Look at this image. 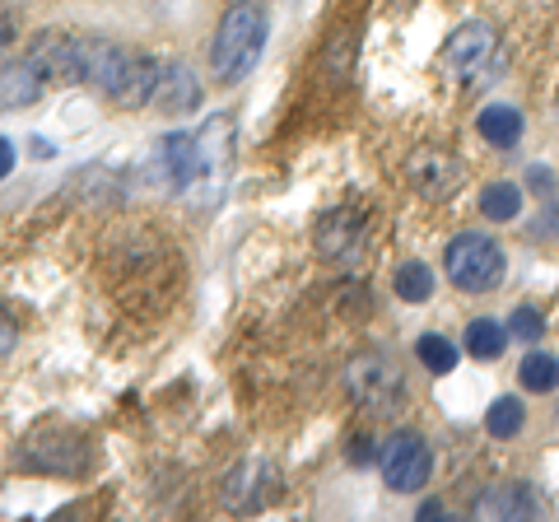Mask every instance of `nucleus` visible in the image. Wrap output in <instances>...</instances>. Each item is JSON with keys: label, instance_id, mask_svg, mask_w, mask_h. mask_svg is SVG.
Segmentation results:
<instances>
[{"label": "nucleus", "instance_id": "obj_20", "mask_svg": "<svg viewBox=\"0 0 559 522\" xmlns=\"http://www.w3.org/2000/svg\"><path fill=\"white\" fill-rule=\"evenodd\" d=\"M415 355H419V364H425L429 373H439V378L457 369V345H452L448 336H419Z\"/></svg>", "mask_w": 559, "mask_h": 522}, {"label": "nucleus", "instance_id": "obj_9", "mask_svg": "<svg viewBox=\"0 0 559 522\" xmlns=\"http://www.w3.org/2000/svg\"><path fill=\"white\" fill-rule=\"evenodd\" d=\"M406 178H411V187L419 191V197L443 201V197H452V191H457L462 164L452 159L448 150H439V145H419L411 159H406Z\"/></svg>", "mask_w": 559, "mask_h": 522}, {"label": "nucleus", "instance_id": "obj_23", "mask_svg": "<svg viewBox=\"0 0 559 522\" xmlns=\"http://www.w3.org/2000/svg\"><path fill=\"white\" fill-rule=\"evenodd\" d=\"M540 332H546V322H540L536 308H518L509 318V336H518V341H536Z\"/></svg>", "mask_w": 559, "mask_h": 522}, {"label": "nucleus", "instance_id": "obj_19", "mask_svg": "<svg viewBox=\"0 0 559 522\" xmlns=\"http://www.w3.org/2000/svg\"><path fill=\"white\" fill-rule=\"evenodd\" d=\"M396 294L406 304H425L429 294H433V271H429V261H401L396 266Z\"/></svg>", "mask_w": 559, "mask_h": 522}, {"label": "nucleus", "instance_id": "obj_10", "mask_svg": "<svg viewBox=\"0 0 559 522\" xmlns=\"http://www.w3.org/2000/svg\"><path fill=\"white\" fill-rule=\"evenodd\" d=\"M489 57H495V33H489V24H476V20L462 24L443 47V66L457 80H471Z\"/></svg>", "mask_w": 559, "mask_h": 522}, {"label": "nucleus", "instance_id": "obj_18", "mask_svg": "<svg viewBox=\"0 0 559 522\" xmlns=\"http://www.w3.org/2000/svg\"><path fill=\"white\" fill-rule=\"evenodd\" d=\"M518 211H522V187L518 182H485V191H480V215L485 220L503 224V220H518Z\"/></svg>", "mask_w": 559, "mask_h": 522}, {"label": "nucleus", "instance_id": "obj_3", "mask_svg": "<svg viewBox=\"0 0 559 522\" xmlns=\"http://www.w3.org/2000/svg\"><path fill=\"white\" fill-rule=\"evenodd\" d=\"M443 271H448V281L457 285L462 294H485V289H495L503 281V271H509V257H503V248L489 234L466 229V234H457V238L448 242Z\"/></svg>", "mask_w": 559, "mask_h": 522}, {"label": "nucleus", "instance_id": "obj_11", "mask_svg": "<svg viewBox=\"0 0 559 522\" xmlns=\"http://www.w3.org/2000/svg\"><path fill=\"white\" fill-rule=\"evenodd\" d=\"M201 103V80L187 61H168L159 66V80H154L150 108L154 112H191Z\"/></svg>", "mask_w": 559, "mask_h": 522}, {"label": "nucleus", "instance_id": "obj_27", "mask_svg": "<svg viewBox=\"0 0 559 522\" xmlns=\"http://www.w3.org/2000/svg\"><path fill=\"white\" fill-rule=\"evenodd\" d=\"M14 159H20V154H14V145L5 141V135H0V182H5L10 173H14Z\"/></svg>", "mask_w": 559, "mask_h": 522}, {"label": "nucleus", "instance_id": "obj_25", "mask_svg": "<svg viewBox=\"0 0 559 522\" xmlns=\"http://www.w3.org/2000/svg\"><path fill=\"white\" fill-rule=\"evenodd\" d=\"M349 462H355V466H369V462H373V443H369V439H349Z\"/></svg>", "mask_w": 559, "mask_h": 522}, {"label": "nucleus", "instance_id": "obj_7", "mask_svg": "<svg viewBox=\"0 0 559 522\" xmlns=\"http://www.w3.org/2000/svg\"><path fill=\"white\" fill-rule=\"evenodd\" d=\"M364 234H369V220H364V211H355V205H336V211H326L318 220V229H312L318 252L326 261H355L364 252Z\"/></svg>", "mask_w": 559, "mask_h": 522}, {"label": "nucleus", "instance_id": "obj_14", "mask_svg": "<svg viewBox=\"0 0 559 522\" xmlns=\"http://www.w3.org/2000/svg\"><path fill=\"white\" fill-rule=\"evenodd\" d=\"M38 94H43V71L28 57L0 66V112L28 108V103H38Z\"/></svg>", "mask_w": 559, "mask_h": 522}, {"label": "nucleus", "instance_id": "obj_24", "mask_svg": "<svg viewBox=\"0 0 559 522\" xmlns=\"http://www.w3.org/2000/svg\"><path fill=\"white\" fill-rule=\"evenodd\" d=\"M14 341H20V327H14V318H10L5 308H0V359L14 351Z\"/></svg>", "mask_w": 559, "mask_h": 522}, {"label": "nucleus", "instance_id": "obj_4", "mask_svg": "<svg viewBox=\"0 0 559 522\" xmlns=\"http://www.w3.org/2000/svg\"><path fill=\"white\" fill-rule=\"evenodd\" d=\"M94 462L90 443L70 429H47V434H33L20 452V466L24 472H43V476H84Z\"/></svg>", "mask_w": 559, "mask_h": 522}, {"label": "nucleus", "instance_id": "obj_17", "mask_svg": "<svg viewBox=\"0 0 559 522\" xmlns=\"http://www.w3.org/2000/svg\"><path fill=\"white\" fill-rule=\"evenodd\" d=\"M503 345H509V327L495 322V318H476L466 327V355L476 359H499Z\"/></svg>", "mask_w": 559, "mask_h": 522}, {"label": "nucleus", "instance_id": "obj_1", "mask_svg": "<svg viewBox=\"0 0 559 522\" xmlns=\"http://www.w3.org/2000/svg\"><path fill=\"white\" fill-rule=\"evenodd\" d=\"M75 57H80V80L103 90L117 108H145L150 103L159 66L145 51H131L112 38H103V33H75Z\"/></svg>", "mask_w": 559, "mask_h": 522}, {"label": "nucleus", "instance_id": "obj_8", "mask_svg": "<svg viewBox=\"0 0 559 522\" xmlns=\"http://www.w3.org/2000/svg\"><path fill=\"white\" fill-rule=\"evenodd\" d=\"M229 164H234V117L215 112L197 131V182H210L219 197V182L229 178Z\"/></svg>", "mask_w": 559, "mask_h": 522}, {"label": "nucleus", "instance_id": "obj_6", "mask_svg": "<svg viewBox=\"0 0 559 522\" xmlns=\"http://www.w3.org/2000/svg\"><path fill=\"white\" fill-rule=\"evenodd\" d=\"M345 388L355 402L364 406H382L388 396L401 392V369H396V359L388 351H364L349 359V369H345Z\"/></svg>", "mask_w": 559, "mask_h": 522}, {"label": "nucleus", "instance_id": "obj_21", "mask_svg": "<svg viewBox=\"0 0 559 522\" xmlns=\"http://www.w3.org/2000/svg\"><path fill=\"white\" fill-rule=\"evenodd\" d=\"M522 425H527V411H522L518 396H499V402L489 406V415H485V429L495 434V439H513Z\"/></svg>", "mask_w": 559, "mask_h": 522}, {"label": "nucleus", "instance_id": "obj_15", "mask_svg": "<svg viewBox=\"0 0 559 522\" xmlns=\"http://www.w3.org/2000/svg\"><path fill=\"white\" fill-rule=\"evenodd\" d=\"M536 509H540V499H536L532 485H499V490H489V495L476 499L480 518H495V513H503V518H536Z\"/></svg>", "mask_w": 559, "mask_h": 522}, {"label": "nucleus", "instance_id": "obj_5", "mask_svg": "<svg viewBox=\"0 0 559 522\" xmlns=\"http://www.w3.org/2000/svg\"><path fill=\"white\" fill-rule=\"evenodd\" d=\"M378 462H382V481H388V490H396V495H415L433 472V452L415 429L392 434V439L382 443Z\"/></svg>", "mask_w": 559, "mask_h": 522}, {"label": "nucleus", "instance_id": "obj_22", "mask_svg": "<svg viewBox=\"0 0 559 522\" xmlns=\"http://www.w3.org/2000/svg\"><path fill=\"white\" fill-rule=\"evenodd\" d=\"M518 373H522V388H532V392H555L559 388V359L555 355H527Z\"/></svg>", "mask_w": 559, "mask_h": 522}, {"label": "nucleus", "instance_id": "obj_13", "mask_svg": "<svg viewBox=\"0 0 559 522\" xmlns=\"http://www.w3.org/2000/svg\"><path fill=\"white\" fill-rule=\"evenodd\" d=\"M159 173L173 191H187L197 182V135L187 131H168L159 141Z\"/></svg>", "mask_w": 559, "mask_h": 522}, {"label": "nucleus", "instance_id": "obj_2", "mask_svg": "<svg viewBox=\"0 0 559 522\" xmlns=\"http://www.w3.org/2000/svg\"><path fill=\"white\" fill-rule=\"evenodd\" d=\"M266 33L271 20L257 0H234L229 10L219 14L215 38H210V71L219 84H238L257 71L261 51H266Z\"/></svg>", "mask_w": 559, "mask_h": 522}, {"label": "nucleus", "instance_id": "obj_16", "mask_svg": "<svg viewBox=\"0 0 559 522\" xmlns=\"http://www.w3.org/2000/svg\"><path fill=\"white\" fill-rule=\"evenodd\" d=\"M476 131H480V141L509 150L522 141V112L509 108V103H489V108L476 117Z\"/></svg>", "mask_w": 559, "mask_h": 522}, {"label": "nucleus", "instance_id": "obj_12", "mask_svg": "<svg viewBox=\"0 0 559 522\" xmlns=\"http://www.w3.org/2000/svg\"><path fill=\"white\" fill-rule=\"evenodd\" d=\"M28 61L43 71V80H80V57H75V33L61 28H43L38 38L28 43Z\"/></svg>", "mask_w": 559, "mask_h": 522}, {"label": "nucleus", "instance_id": "obj_26", "mask_svg": "<svg viewBox=\"0 0 559 522\" xmlns=\"http://www.w3.org/2000/svg\"><path fill=\"white\" fill-rule=\"evenodd\" d=\"M14 38H20V24H14V14L0 5V47H10Z\"/></svg>", "mask_w": 559, "mask_h": 522}]
</instances>
